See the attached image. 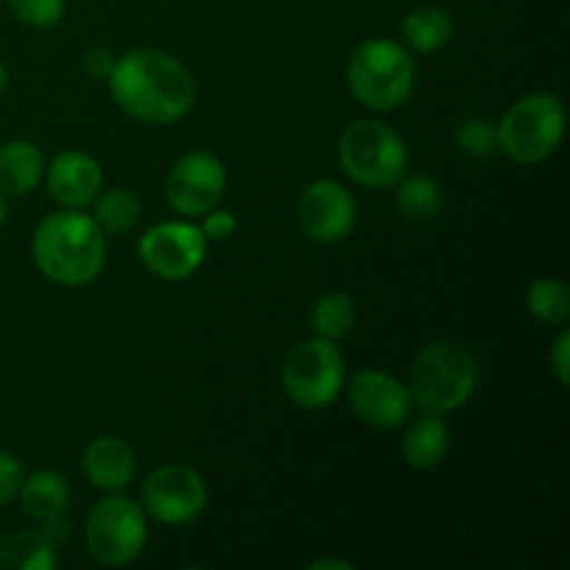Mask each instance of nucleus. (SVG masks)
I'll use <instances>...</instances> for the list:
<instances>
[{
	"label": "nucleus",
	"instance_id": "obj_14",
	"mask_svg": "<svg viewBox=\"0 0 570 570\" xmlns=\"http://www.w3.org/2000/svg\"><path fill=\"white\" fill-rule=\"evenodd\" d=\"M104 189V170L83 150H61L48 167V193L65 209H83Z\"/></svg>",
	"mask_w": 570,
	"mask_h": 570
},
{
	"label": "nucleus",
	"instance_id": "obj_23",
	"mask_svg": "<svg viewBox=\"0 0 570 570\" xmlns=\"http://www.w3.org/2000/svg\"><path fill=\"white\" fill-rule=\"evenodd\" d=\"M354 301L345 293H326L315 301V309H312V328H315L317 337L323 340H337L348 337L351 328H354Z\"/></svg>",
	"mask_w": 570,
	"mask_h": 570
},
{
	"label": "nucleus",
	"instance_id": "obj_29",
	"mask_svg": "<svg viewBox=\"0 0 570 570\" xmlns=\"http://www.w3.org/2000/svg\"><path fill=\"white\" fill-rule=\"evenodd\" d=\"M115 65L117 56L111 53L109 48H92L83 56V70H87V76H92L95 81H109L111 72H115Z\"/></svg>",
	"mask_w": 570,
	"mask_h": 570
},
{
	"label": "nucleus",
	"instance_id": "obj_17",
	"mask_svg": "<svg viewBox=\"0 0 570 570\" xmlns=\"http://www.w3.org/2000/svg\"><path fill=\"white\" fill-rule=\"evenodd\" d=\"M451 432L449 423L443 421V415H434V412H426V415L415 417L410 423L404 434V460L406 465L415 468V471H432L449 454Z\"/></svg>",
	"mask_w": 570,
	"mask_h": 570
},
{
	"label": "nucleus",
	"instance_id": "obj_20",
	"mask_svg": "<svg viewBox=\"0 0 570 570\" xmlns=\"http://www.w3.org/2000/svg\"><path fill=\"white\" fill-rule=\"evenodd\" d=\"M56 562V546L42 532H14L0 538V570H50Z\"/></svg>",
	"mask_w": 570,
	"mask_h": 570
},
{
	"label": "nucleus",
	"instance_id": "obj_32",
	"mask_svg": "<svg viewBox=\"0 0 570 570\" xmlns=\"http://www.w3.org/2000/svg\"><path fill=\"white\" fill-rule=\"evenodd\" d=\"M6 83H9V70H6V65L0 61V95L6 92Z\"/></svg>",
	"mask_w": 570,
	"mask_h": 570
},
{
	"label": "nucleus",
	"instance_id": "obj_18",
	"mask_svg": "<svg viewBox=\"0 0 570 570\" xmlns=\"http://www.w3.org/2000/svg\"><path fill=\"white\" fill-rule=\"evenodd\" d=\"M17 495H20L26 515L39 523L65 515L67 504H70V488H67L65 476L56 471H33L31 476H22Z\"/></svg>",
	"mask_w": 570,
	"mask_h": 570
},
{
	"label": "nucleus",
	"instance_id": "obj_6",
	"mask_svg": "<svg viewBox=\"0 0 570 570\" xmlns=\"http://www.w3.org/2000/svg\"><path fill=\"white\" fill-rule=\"evenodd\" d=\"M566 137V106L557 95L534 92L518 100L499 122V145L512 161H546Z\"/></svg>",
	"mask_w": 570,
	"mask_h": 570
},
{
	"label": "nucleus",
	"instance_id": "obj_30",
	"mask_svg": "<svg viewBox=\"0 0 570 570\" xmlns=\"http://www.w3.org/2000/svg\"><path fill=\"white\" fill-rule=\"evenodd\" d=\"M549 365L551 371H554L557 382H560L562 387H568L570 384V334L568 332H562L560 337L554 340V345H551Z\"/></svg>",
	"mask_w": 570,
	"mask_h": 570
},
{
	"label": "nucleus",
	"instance_id": "obj_16",
	"mask_svg": "<svg viewBox=\"0 0 570 570\" xmlns=\"http://www.w3.org/2000/svg\"><path fill=\"white\" fill-rule=\"evenodd\" d=\"M45 173L42 150L28 139H9L0 145V193L22 198L39 184Z\"/></svg>",
	"mask_w": 570,
	"mask_h": 570
},
{
	"label": "nucleus",
	"instance_id": "obj_5",
	"mask_svg": "<svg viewBox=\"0 0 570 570\" xmlns=\"http://www.w3.org/2000/svg\"><path fill=\"white\" fill-rule=\"evenodd\" d=\"M337 154L343 170L367 189L395 187L410 165L404 139L382 120H356L345 128Z\"/></svg>",
	"mask_w": 570,
	"mask_h": 570
},
{
	"label": "nucleus",
	"instance_id": "obj_10",
	"mask_svg": "<svg viewBox=\"0 0 570 570\" xmlns=\"http://www.w3.org/2000/svg\"><path fill=\"white\" fill-rule=\"evenodd\" d=\"M226 193V167L209 150H193L173 165L165 181V198L181 217H198L215 209Z\"/></svg>",
	"mask_w": 570,
	"mask_h": 570
},
{
	"label": "nucleus",
	"instance_id": "obj_3",
	"mask_svg": "<svg viewBox=\"0 0 570 570\" xmlns=\"http://www.w3.org/2000/svg\"><path fill=\"white\" fill-rule=\"evenodd\" d=\"M479 384V365L471 351L451 340H438L417 351L410 367L412 404L423 412L449 415L471 401Z\"/></svg>",
	"mask_w": 570,
	"mask_h": 570
},
{
	"label": "nucleus",
	"instance_id": "obj_31",
	"mask_svg": "<svg viewBox=\"0 0 570 570\" xmlns=\"http://www.w3.org/2000/svg\"><path fill=\"white\" fill-rule=\"evenodd\" d=\"M309 568H312V570H321V568H340V570H351L348 562H343V560H317V562H312Z\"/></svg>",
	"mask_w": 570,
	"mask_h": 570
},
{
	"label": "nucleus",
	"instance_id": "obj_33",
	"mask_svg": "<svg viewBox=\"0 0 570 570\" xmlns=\"http://www.w3.org/2000/svg\"><path fill=\"white\" fill-rule=\"evenodd\" d=\"M3 223H6V195L0 193V228H3Z\"/></svg>",
	"mask_w": 570,
	"mask_h": 570
},
{
	"label": "nucleus",
	"instance_id": "obj_27",
	"mask_svg": "<svg viewBox=\"0 0 570 570\" xmlns=\"http://www.w3.org/2000/svg\"><path fill=\"white\" fill-rule=\"evenodd\" d=\"M22 476H26L22 473V462L14 454L0 449V507H6L14 499L22 484Z\"/></svg>",
	"mask_w": 570,
	"mask_h": 570
},
{
	"label": "nucleus",
	"instance_id": "obj_13",
	"mask_svg": "<svg viewBox=\"0 0 570 570\" xmlns=\"http://www.w3.org/2000/svg\"><path fill=\"white\" fill-rule=\"evenodd\" d=\"M348 404L362 423L387 432L410 421L412 395L401 379L371 367L348 382Z\"/></svg>",
	"mask_w": 570,
	"mask_h": 570
},
{
	"label": "nucleus",
	"instance_id": "obj_28",
	"mask_svg": "<svg viewBox=\"0 0 570 570\" xmlns=\"http://www.w3.org/2000/svg\"><path fill=\"white\" fill-rule=\"evenodd\" d=\"M200 232H204L206 239L223 243V239H228L234 232H237V220H234L232 212L209 209L206 212V220H204V226H200Z\"/></svg>",
	"mask_w": 570,
	"mask_h": 570
},
{
	"label": "nucleus",
	"instance_id": "obj_15",
	"mask_svg": "<svg viewBox=\"0 0 570 570\" xmlns=\"http://www.w3.org/2000/svg\"><path fill=\"white\" fill-rule=\"evenodd\" d=\"M83 473H87L89 484L104 493H120L131 484L134 473H137V460L126 440L111 438H95L83 451Z\"/></svg>",
	"mask_w": 570,
	"mask_h": 570
},
{
	"label": "nucleus",
	"instance_id": "obj_19",
	"mask_svg": "<svg viewBox=\"0 0 570 570\" xmlns=\"http://www.w3.org/2000/svg\"><path fill=\"white\" fill-rule=\"evenodd\" d=\"M401 37H404L406 48L417 50V53H434V50H443L451 42L454 20L440 6H417L406 14L404 26H401Z\"/></svg>",
	"mask_w": 570,
	"mask_h": 570
},
{
	"label": "nucleus",
	"instance_id": "obj_21",
	"mask_svg": "<svg viewBox=\"0 0 570 570\" xmlns=\"http://www.w3.org/2000/svg\"><path fill=\"white\" fill-rule=\"evenodd\" d=\"M95 204V223L100 226V232L109 234V237H120V234L131 232L134 226L142 217V204L134 193L128 189H109V193L98 195L92 200Z\"/></svg>",
	"mask_w": 570,
	"mask_h": 570
},
{
	"label": "nucleus",
	"instance_id": "obj_2",
	"mask_svg": "<svg viewBox=\"0 0 570 570\" xmlns=\"http://www.w3.org/2000/svg\"><path fill=\"white\" fill-rule=\"evenodd\" d=\"M33 262L39 273L61 287L95 282L106 265V237L92 215L78 209L53 212L33 232Z\"/></svg>",
	"mask_w": 570,
	"mask_h": 570
},
{
	"label": "nucleus",
	"instance_id": "obj_9",
	"mask_svg": "<svg viewBox=\"0 0 570 570\" xmlns=\"http://www.w3.org/2000/svg\"><path fill=\"white\" fill-rule=\"evenodd\" d=\"M206 243L209 239L195 223H159L139 239V259L154 276L165 282H184L204 265Z\"/></svg>",
	"mask_w": 570,
	"mask_h": 570
},
{
	"label": "nucleus",
	"instance_id": "obj_26",
	"mask_svg": "<svg viewBox=\"0 0 570 570\" xmlns=\"http://www.w3.org/2000/svg\"><path fill=\"white\" fill-rule=\"evenodd\" d=\"M11 14L31 28H50L65 14V0H6Z\"/></svg>",
	"mask_w": 570,
	"mask_h": 570
},
{
	"label": "nucleus",
	"instance_id": "obj_7",
	"mask_svg": "<svg viewBox=\"0 0 570 570\" xmlns=\"http://www.w3.org/2000/svg\"><path fill=\"white\" fill-rule=\"evenodd\" d=\"M282 382L295 404L304 410H323L334 404L345 387L343 354L332 340H304L284 360Z\"/></svg>",
	"mask_w": 570,
	"mask_h": 570
},
{
	"label": "nucleus",
	"instance_id": "obj_25",
	"mask_svg": "<svg viewBox=\"0 0 570 570\" xmlns=\"http://www.w3.org/2000/svg\"><path fill=\"white\" fill-rule=\"evenodd\" d=\"M456 145L462 154L473 156V159H490L501 150L499 126L488 117H471L456 128Z\"/></svg>",
	"mask_w": 570,
	"mask_h": 570
},
{
	"label": "nucleus",
	"instance_id": "obj_8",
	"mask_svg": "<svg viewBox=\"0 0 570 570\" xmlns=\"http://www.w3.org/2000/svg\"><path fill=\"white\" fill-rule=\"evenodd\" d=\"M87 551L106 568H120L137 560L148 540L145 510L126 495L98 501L87 518Z\"/></svg>",
	"mask_w": 570,
	"mask_h": 570
},
{
	"label": "nucleus",
	"instance_id": "obj_1",
	"mask_svg": "<svg viewBox=\"0 0 570 570\" xmlns=\"http://www.w3.org/2000/svg\"><path fill=\"white\" fill-rule=\"evenodd\" d=\"M109 89L122 111L150 126L181 120L195 104L193 72L176 56L156 48L117 56Z\"/></svg>",
	"mask_w": 570,
	"mask_h": 570
},
{
	"label": "nucleus",
	"instance_id": "obj_12",
	"mask_svg": "<svg viewBox=\"0 0 570 570\" xmlns=\"http://www.w3.org/2000/svg\"><path fill=\"white\" fill-rule=\"evenodd\" d=\"M356 223L354 195L334 178H317L298 198V226L312 243H343Z\"/></svg>",
	"mask_w": 570,
	"mask_h": 570
},
{
	"label": "nucleus",
	"instance_id": "obj_24",
	"mask_svg": "<svg viewBox=\"0 0 570 570\" xmlns=\"http://www.w3.org/2000/svg\"><path fill=\"white\" fill-rule=\"evenodd\" d=\"M527 306L540 323L549 326H562L570 315V289L562 278L543 276L532 282L527 293Z\"/></svg>",
	"mask_w": 570,
	"mask_h": 570
},
{
	"label": "nucleus",
	"instance_id": "obj_4",
	"mask_svg": "<svg viewBox=\"0 0 570 570\" xmlns=\"http://www.w3.org/2000/svg\"><path fill=\"white\" fill-rule=\"evenodd\" d=\"M348 87L365 109L393 111L415 89V61L393 39H367L348 61Z\"/></svg>",
	"mask_w": 570,
	"mask_h": 570
},
{
	"label": "nucleus",
	"instance_id": "obj_11",
	"mask_svg": "<svg viewBox=\"0 0 570 570\" xmlns=\"http://www.w3.org/2000/svg\"><path fill=\"white\" fill-rule=\"evenodd\" d=\"M206 507V482L198 471L184 465H165L148 473L142 482V510L154 521L181 527L195 521Z\"/></svg>",
	"mask_w": 570,
	"mask_h": 570
},
{
	"label": "nucleus",
	"instance_id": "obj_22",
	"mask_svg": "<svg viewBox=\"0 0 570 570\" xmlns=\"http://www.w3.org/2000/svg\"><path fill=\"white\" fill-rule=\"evenodd\" d=\"M395 204L406 220H432L443 209V187L429 176H410L401 178Z\"/></svg>",
	"mask_w": 570,
	"mask_h": 570
}]
</instances>
